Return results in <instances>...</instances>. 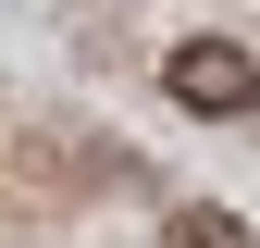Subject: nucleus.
I'll list each match as a JSON object with an SVG mask.
<instances>
[{"label": "nucleus", "instance_id": "f257e3e1", "mask_svg": "<svg viewBox=\"0 0 260 248\" xmlns=\"http://www.w3.org/2000/svg\"><path fill=\"white\" fill-rule=\"evenodd\" d=\"M161 87H174L199 124H236V112H260V62H248L236 38H186L174 62H161Z\"/></svg>", "mask_w": 260, "mask_h": 248}, {"label": "nucleus", "instance_id": "f03ea898", "mask_svg": "<svg viewBox=\"0 0 260 248\" xmlns=\"http://www.w3.org/2000/svg\"><path fill=\"white\" fill-rule=\"evenodd\" d=\"M161 248H260V236L236 224V211H211V199H186L174 224H161Z\"/></svg>", "mask_w": 260, "mask_h": 248}]
</instances>
